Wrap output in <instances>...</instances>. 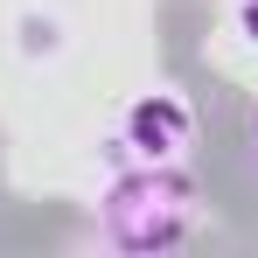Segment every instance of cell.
<instances>
[{"mask_svg": "<svg viewBox=\"0 0 258 258\" xmlns=\"http://www.w3.org/2000/svg\"><path fill=\"white\" fill-rule=\"evenodd\" d=\"M251 140H258V119H251Z\"/></svg>", "mask_w": 258, "mask_h": 258, "instance_id": "2", "label": "cell"}, {"mask_svg": "<svg viewBox=\"0 0 258 258\" xmlns=\"http://www.w3.org/2000/svg\"><path fill=\"white\" fill-rule=\"evenodd\" d=\"M196 223V188L188 174H168V168H140L126 174L112 196H105V237L119 251H168L188 237Z\"/></svg>", "mask_w": 258, "mask_h": 258, "instance_id": "1", "label": "cell"}]
</instances>
